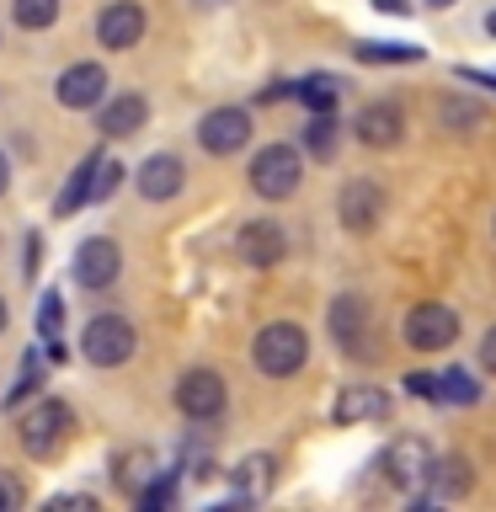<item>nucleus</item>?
<instances>
[{"label":"nucleus","instance_id":"nucleus-3","mask_svg":"<svg viewBox=\"0 0 496 512\" xmlns=\"http://www.w3.org/2000/svg\"><path fill=\"white\" fill-rule=\"evenodd\" d=\"M246 182H251L256 198H267V203L294 198L299 182H304V155L294 150V144H262V150L251 155Z\"/></svg>","mask_w":496,"mask_h":512},{"label":"nucleus","instance_id":"nucleus-1","mask_svg":"<svg viewBox=\"0 0 496 512\" xmlns=\"http://www.w3.org/2000/svg\"><path fill=\"white\" fill-rule=\"evenodd\" d=\"M70 432H75V411L64 406L59 395H43L38 406H27L16 416V443H22V454L38 459V464L59 459L64 443H70Z\"/></svg>","mask_w":496,"mask_h":512},{"label":"nucleus","instance_id":"nucleus-11","mask_svg":"<svg viewBox=\"0 0 496 512\" xmlns=\"http://www.w3.org/2000/svg\"><path fill=\"white\" fill-rule=\"evenodd\" d=\"M134 187H139V198H144V203H171L176 192L187 187L182 155H171V150L144 155V160H139V171H134Z\"/></svg>","mask_w":496,"mask_h":512},{"label":"nucleus","instance_id":"nucleus-28","mask_svg":"<svg viewBox=\"0 0 496 512\" xmlns=\"http://www.w3.org/2000/svg\"><path fill=\"white\" fill-rule=\"evenodd\" d=\"M176 491H182V486H176V470H166V475H155L150 486H139L134 496H139V507H150V512H155V507H171V502H176Z\"/></svg>","mask_w":496,"mask_h":512},{"label":"nucleus","instance_id":"nucleus-30","mask_svg":"<svg viewBox=\"0 0 496 512\" xmlns=\"http://www.w3.org/2000/svg\"><path fill=\"white\" fill-rule=\"evenodd\" d=\"M59 326H64V299L48 288V294L38 299V336L48 342V336H59Z\"/></svg>","mask_w":496,"mask_h":512},{"label":"nucleus","instance_id":"nucleus-31","mask_svg":"<svg viewBox=\"0 0 496 512\" xmlns=\"http://www.w3.org/2000/svg\"><path fill=\"white\" fill-rule=\"evenodd\" d=\"M16 507H27V486L11 470H0V512H16Z\"/></svg>","mask_w":496,"mask_h":512},{"label":"nucleus","instance_id":"nucleus-41","mask_svg":"<svg viewBox=\"0 0 496 512\" xmlns=\"http://www.w3.org/2000/svg\"><path fill=\"white\" fill-rule=\"evenodd\" d=\"M486 32H491V38H496V11H491V16H486Z\"/></svg>","mask_w":496,"mask_h":512},{"label":"nucleus","instance_id":"nucleus-23","mask_svg":"<svg viewBox=\"0 0 496 512\" xmlns=\"http://www.w3.org/2000/svg\"><path fill=\"white\" fill-rule=\"evenodd\" d=\"M59 0H11V22L22 27V32H48L59 22Z\"/></svg>","mask_w":496,"mask_h":512},{"label":"nucleus","instance_id":"nucleus-16","mask_svg":"<svg viewBox=\"0 0 496 512\" xmlns=\"http://www.w3.org/2000/svg\"><path fill=\"white\" fill-rule=\"evenodd\" d=\"M390 416V395L379 384H347L331 406V422L336 427H358V422H384Z\"/></svg>","mask_w":496,"mask_h":512},{"label":"nucleus","instance_id":"nucleus-40","mask_svg":"<svg viewBox=\"0 0 496 512\" xmlns=\"http://www.w3.org/2000/svg\"><path fill=\"white\" fill-rule=\"evenodd\" d=\"M11 326V310H6V299H0V331H6Z\"/></svg>","mask_w":496,"mask_h":512},{"label":"nucleus","instance_id":"nucleus-21","mask_svg":"<svg viewBox=\"0 0 496 512\" xmlns=\"http://www.w3.org/2000/svg\"><path fill=\"white\" fill-rule=\"evenodd\" d=\"M427 486H432V496H464V491H470V464H464L459 454H448V459H432V475H427Z\"/></svg>","mask_w":496,"mask_h":512},{"label":"nucleus","instance_id":"nucleus-29","mask_svg":"<svg viewBox=\"0 0 496 512\" xmlns=\"http://www.w3.org/2000/svg\"><path fill=\"white\" fill-rule=\"evenodd\" d=\"M123 171H128V166H118V160H107V155H102V166H96V176H91V203H107L112 192H118Z\"/></svg>","mask_w":496,"mask_h":512},{"label":"nucleus","instance_id":"nucleus-38","mask_svg":"<svg viewBox=\"0 0 496 512\" xmlns=\"http://www.w3.org/2000/svg\"><path fill=\"white\" fill-rule=\"evenodd\" d=\"M6 187H11V160L0 155V198H6Z\"/></svg>","mask_w":496,"mask_h":512},{"label":"nucleus","instance_id":"nucleus-39","mask_svg":"<svg viewBox=\"0 0 496 512\" xmlns=\"http://www.w3.org/2000/svg\"><path fill=\"white\" fill-rule=\"evenodd\" d=\"M464 80H480V86H491V91H496V75H480V70H464Z\"/></svg>","mask_w":496,"mask_h":512},{"label":"nucleus","instance_id":"nucleus-26","mask_svg":"<svg viewBox=\"0 0 496 512\" xmlns=\"http://www.w3.org/2000/svg\"><path fill=\"white\" fill-rule=\"evenodd\" d=\"M358 59L363 64H416L422 48L416 43H358Z\"/></svg>","mask_w":496,"mask_h":512},{"label":"nucleus","instance_id":"nucleus-2","mask_svg":"<svg viewBox=\"0 0 496 512\" xmlns=\"http://www.w3.org/2000/svg\"><path fill=\"white\" fill-rule=\"evenodd\" d=\"M251 363L262 368L267 379H294L304 363H310V336L294 320H272V326L256 331L251 342Z\"/></svg>","mask_w":496,"mask_h":512},{"label":"nucleus","instance_id":"nucleus-35","mask_svg":"<svg viewBox=\"0 0 496 512\" xmlns=\"http://www.w3.org/2000/svg\"><path fill=\"white\" fill-rule=\"evenodd\" d=\"M480 363H486L491 374H496V326L486 331V342H480Z\"/></svg>","mask_w":496,"mask_h":512},{"label":"nucleus","instance_id":"nucleus-19","mask_svg":"<svg viewBox=\"0 0 496 512\" xmlns=\"http://www.w3.org/2000/svg\"><path fill=\"white\" fill-rule=\"evenodd\" d=\"M272 454H246L230 470V486H235V507H251V502H262V496L272 491Z\"/></svg>","mask_w":496,"mask_h":512},{"label":"nucleus","instance_id":"nucleus-7","mask_svg":"<svg viewBox=\"0 0 496 512\" xmlns=\"http://www.w3.org/2000/svg\"><path fill=\"white\" fill-rule=\"evenodd\" d=\"M198 144L208 155H240L251 144V112L246 107H208L198 118Z\"/></svg>","mask_w":496,"mask_h":512},{"label":"nucleus","instance_id":"nucleus-36","mask_svg":"<svg viewBox=\"0 0 496 512\" xmlns=\"http://www.w3.org/2000/svg\"><path fill=\"white\" fill-rule=\"evenodd\" d=\"M374 6H379L384 16H406V11H411V0H374Z\"/></svg>","mask_w":496,"mask_h":512},{"label":"nucleus","instance_id":"nucleus-8","mask_svg":"<svg viewBox=\"0 0 496 512\" xmlns=\"http://www.w3.org/2000/svg\"><path fill=\"white\" fill-rule=\"evenodd\" d=\"M75 283L80 288H91V294H102V288L118 283V272H123V251H118V240L112 235H91V240H80L75 246Z\"/></svg>","mask_w":496,"mask_h":512},{"label":"nucleus","instance_id":"nucleus-10","mask_svg":"<svg viewBox=\"0 0 496 512\" xmlns=\"http://www.w3.org/2000/svg\"><path fill=\"white\" fill-rule=\"evenodd\" d=\"M144 27H150V16H144L139 0H107L102 16H96V43L112 48V54H128L134 43H144Z\"/></svg>","mask_w":496,"mask_h":512},{"label":"nucleus","instance_id":"nucleus-33","mask_svg":"<svg viewBox=\"0 0 496 512\" xmlns=\"http://www.w3.org/2000/svg\"><path fill=\"white\" fill-rule=\"evenodd\" d=\"M443 123H480V112L470 102H443Z\"/></svg>","mask_w":496,"mask_h":512},{"label":"nucleus","instance_id":"nucleus-6","mask_svg":"<svg viewBox=\"0 0 496 512\" xmlns=\"http://www.w3.org/2000/svg\"><path fill=\"white\" fill-rule=\"evenodd\" d=\"M326 331H331V342L342 347L347 358H363V352H368V331H374L368 299L363 294H336L331 310H326Z\"/></svg>","mask_w":496,"mask_h":512},{"label":"nucleus","instance_id":"nucleus-12","mask_svg":"<svg viewBox=\"0 0 496 512\" xmlns=\"http://www.w3.org/2000/svg\"><path fill=\"white\" fill-rule=\"evenodd\" d=\"M54 96H59V107H70V112H96L107 102V70L91 59H80L54 80Z\"/></svg>","mask_w":496,"mask_h":512},{"label":"nucleus","instance_id":"nucleus-34","mask_svg":"<svg viewBox=\"0 0 496 512\" xmlns=\"http://www.w3.org/2000/svg\"><path fill=\"white\" fill-rule=\"evenodd\" d=\"M54 507H80V512H96V496H80V491H70V496H54Z\"/></svg>","mask_w":496,"mask_h":512},{"label":"nucleus","instance_id":"nucleus-14","mask_svg":"<svg viewBox=\"0 0 496 512\" xmlns=\"http://www.w3.org/2000/svg\"><path fill=\"white\" fill-rule=\"evenodd\" d=\"M384 214V187L368 182V176H358V182H347L342 192H336V219H342V230L352 235H368Z\"/></svg>","mask_w":496,"mask_h":512},{"label":"nucleus","instance_id":"nucleus-24","mask_svg":"<svg viewBox=\"0 0 496 512\" xmlns=\"http://www.w3.org/2000/svg\"><path fill=\"white\" fill-rule=\"evenodd\" d=\"M38 384H43V352H38V347H27V352H22V374H16V384L6 390V411H16L22 400L38 395Z\"/></svg>","mask_w":496,"mask_h":512},{"label":"nucleus","instance_id":"nucleus-42","mask_svg":"<svg viewBox=\"0 0 496 512\" xmlns=\"http://www.w3.org/2000/svg\"><path fill=\"white\" fill-rule=\"evenodd\" d=\"M198 6H224V0H198Z\"/></svg>","mask_w":496,"mask_h":512},{"label":"nucleus","instance_id":"nucleus-4","mask_svg":"<svg viewBox=\"0 0 496 512\" xmlns=\"http://www.w3.org/2000/svg\"><path fill=\"white\" fill-rule=\"evenodd\" d=\"M139 352V331L128 315H91L80 331V358L91 368H123Z\"/></svg>","mask_w":496,"mask_h":512},{"label":"nucleus","instance_id":"nucleus-13","mask_svg":"<svg viewBox=\"0 0 496 512\" xmlns=\"http://www.w3.org/2000/svg\"><path fill=\"white\" fill-rule=\"evenodd\" d=\"M235 256H240L246 267H278L283 256H288L283 224H278V219H251V224H240V230H235Z\"/></svg>","mask_w":496,"mask_h":512},{"label":"nucleus","instance_id":"nucleus-5","mask_svg":"<svg viewBox=\"0 0 496 512\" xmlns=\"http://www.w3.org/2000/svg\"><path fill=\"white\" fill-rule=\"evenodd\" d=\"M224 406H230V384H224V374H214V368H187V374L176 379V411H182L187 422H219Z\"/></svg>","mask_w":496,"mask_h":512},{"label":"nucleus","instance_id":"nucleus-32","mask_svg":"<svg viewBox=\"0 0 496 512\" xmlns=\"http://www.w3.org/2000/svg\"><path fill=\"white\" fill-rule=\"evenodd\" d=\"M406 390L416 400H438V379H432V374H406Z\"/></svg>","mask_w":496,"mask_h":512},{"label":"nucleus","instance_id":"nucleus-9","mask_svg":"<svg viewBox=\"0 0 496 512\" xmlns=\"http://www.w3.org/2000/svg\"><path fill=\"white\" fill-rule=\"evenodd\" d=\"M406 342L416 347V352H443V347H454L459 342V315L448 310V304H438V299H427V304H416V310L406 315Z\"/></svg>","mask_w":496,"mask_h":512},{"label":"nucleus","instance_id":"nucleus-25","mask_svg":"<svg viewBox=\"0 0 496 512\" xmlns=\"http://www.w3.org/2000/svg\"><path fill=\"white\" fill-rule=\"evenodd\" d=\"M336 91H342V86H336V75H304L294 86V96L310 112H336Z\"/></svg>","mask_w":496,"mask_h":512},{"label":"nucleus","instance_id":"nucleus-37","mask_svg":"<svg viewBox=\"0 0 496 512\" xmlns=\"http://www.w3.org/2000/svg\"><path fill=\"white\" fill-rule=\"evenodd\" d=\"M38 272V235H27V278Z\"/></svg>","mask_w":496,"mask_h":512},{"label":"nucleus","instance_id":"nucleus-18","mask_svg":"<svg viewBox=\"0 0 496 512\" xmlns=\"http://www.w3.org/2000/svg\"><path fill=\"white\" fill-rule=\"evenodd\" d=\"M400 134H406V112L395 102H368L358 112V139L368 150H390V144H400Z\"/></svg>","mask_w":496,"mask_h":512},{"label":"nucleus","instance_id":"nucleus-17","mask_svg":"<svg viewBox=\"0 0 496 512\" xmlns=\"http://www.w3.org/2000/svg\"><path fill=\"white\" fill-rule=\"evenodd\" d=\"M144 123H150V102H144L139 91L107 96V102L96 107V128H102L107 139H128V134H139Z\"/></svg>","mask_w":496,"mask_h":512},{"label":"nucleus","instance_id":"nucleus-20","mask_svg":"<svg viewBox=\"0 0 496 512\" xmlns=\"http://www.w3.org/2000/svg\"><path fill=\"white\" fill-rule=\"evenodd\" d=\"M96 166H102V150H91V155L70 171V182H64L59 203H54V214H59V219H70V214H80V208L91 203V176H96Z\"/></svg>","mask_w":496,"mask_h":512},{"label":"nucleus","instance_id":"nucleus-22","mask_svg":"<svg viewBox=\"0 0 496 512\" xmlns=\"http://www.w3.org/2000/svg\"><path fill=\"white\" fill-rule=\"evenodd\" d=\"M336 112H310V123H304V155L315 160H331L336 155Z\"/></svg>","mask_w":496,"mask_h":512},{"label":"nucleus","instance_id":"nucleus-43","mask_svg":"<svg viewBox=\"0 0 496 512\" xmlns=\"http://www.w3.org/2000/svg\"><path fill=\"white\" fill-rule=\"evenodd\" d=\"M432 6H448V0H432Z\"/></svg>","mask_w":496,"mask_h":512},{"label":"nucleus","instance_id":"nucleus-27","mask_svg":"<svg viewBox=\"0 0 496 512\" xmlns=\"http://www.w3.org/2000/svg\"><path fill=\"white\" fill-rule=\"evenodd\" d=\"M438 400H448V406H475V400H480V384L464 374V368H448V374L438 379Z\"/></svg>","mask_w":496,"mask_h":512},{"label":"nucleus","instance_id":"nucleus-15","mask_svg":"<svg viewBox=\"0 0 496 512\" xmlns=\"http://www.w3.org/2000/svg\"><path fill=\"white\" fill-rule=\"evenodd\" d=\"M379 470L390 475L400 491L427 486V475H432V448H427V438H395L390 448H384Z\"/></svg>","mask_w":496,"mask_h":512}]
</instances>
